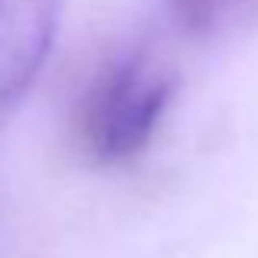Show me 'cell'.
I'll return each mask as SVG.
<instances>
[{
    "label": "cell",
    "mask_w": 258,
    "mask_h": 258,
    "mask_svg": "<svg viewBox=\"0 0 258 258\" xmlns=\"http://www.w3.org/2000/svg\"><path fill=\"white\" fill-rule=\"evenodd\" d=\"M176 92L170 66L147 49L111 56L72 105V141L95 167H131L151 151Z\"/></svg>",
    "instance_id": "1"
},
{
    "label": "cell",
    "mask_w": 258,
    "mask_h": 258,
    "mask_svg": "<svg viewBox=\"0 0 258 258\" xmlns=\"http://www.w3.org/2000/svg\"><path fill=\"white\" fill-rule=\"evenodd\" d=\"M59 20L62 0H0V124L39 79Z\"/></svg>",
    "instance_id": "2"
},
{
    "label": "cell",
    "mask_w": 258,
    "mask_h": 258,
    "mask_svg": "<svg viewBox=\"0 0 258 258\" xmlns=\"http://www.w3.org/2000/svg\"><path fill=\"white\" fill-rule=\"evenodd\" d=\"M242 4H252V0H170V13L186 33H206Z\"/></svg>",
    "instance_id": "3"
}]
</instances>
